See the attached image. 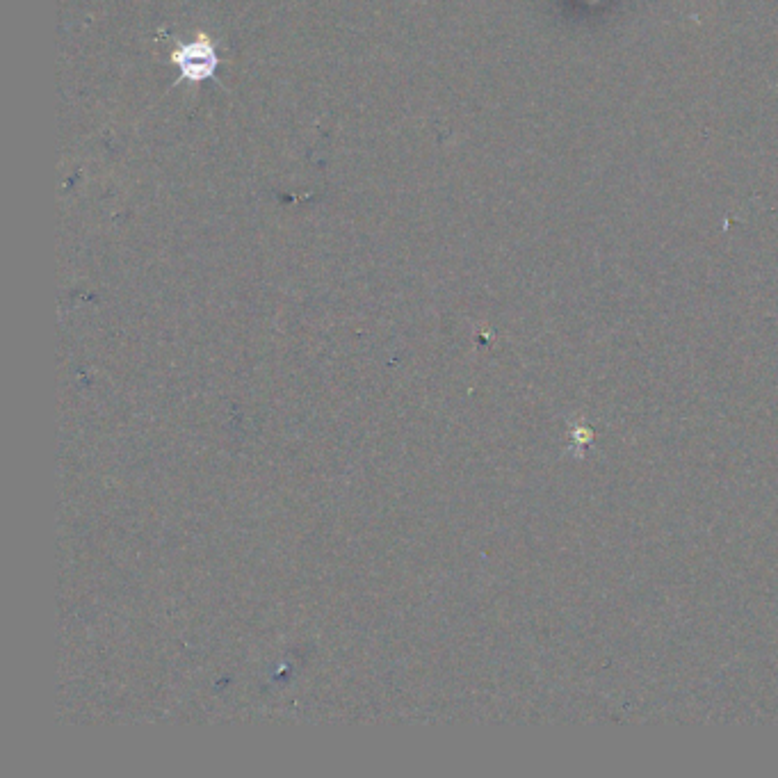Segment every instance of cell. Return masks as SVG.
<instances>
[{
  "mask_svg": "<svg viewBox=\"0 0 778 778\" xmlns=\"http://www.w3.org/2000/svg\"><path fill=\"white\" fill-rule=\"evenodd\" d=\"M172 60L174 64H178L183 78L188 80H206L215 74L217 64H220L213 44H210L206 37H199L197 42L178 46Z\"/></svg>",
  "mask_w": 778,
  "mask_h": 778,
  "instance_id": "cell-1",
  "label": "cell"
}]
</instances>
